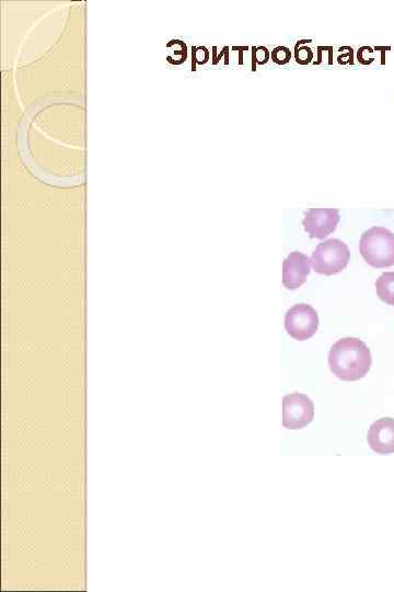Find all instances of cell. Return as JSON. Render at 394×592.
I'll list each match as a JSON object with an SVG mask.
<instances>
[{
	"label": "cell",
	"instance_id": "obj_1",
	"mask_svg": "<svg viewBox=\"0 0 394 592\" xmlns=\"http://www.w3.org/2000/svg\"><path fill=\"white\" fill-rule=\"evenodd\" d=\"M371 364L370 349L358 338H342L331 347L329 366L331 372L342 381L361 380L370 371Z\"/></svg>",
	"mask_w": 394,
	"mask_h": 592
},
{
	"label": "cell",
	"instance_id": "obj_2",
	"mask_svg": "<svg viewBox=\"0 0 394 592\" xmlns=\"http://www.w3.org/2000/svg\"><path fill=\"white\" fill-rule=\"evenodd\" d=\"M359 251L364 260L375 269L394 266V233L382 226H373L361 235Z\"/></svg>",
	"mask_w": 394,
	"mask_h": 592
},
{
	"label": "cell",
	"instance_id": "obj_3",
	"mask_svg": "<svg viewBox=\"0 0 394 592\" xmlns=\"http://www.w3.org/2000/svg\"><path fill=\"white\" fill-rule=\"evenodd\" d=\"M350 252L340 239H328L320 243L311 256L313 270L319 274L333 275L347 267Z\"/></svg>",
	"mask_w": 394,
	"mask_h": 592
},
{
	"label": "cell",
	"instance_id": "obj_4",
	"mask_svg": "<svg viewBox=\"0 0 394 592\" xmlns=\"http://www.w3.org/2000/svg\"><path fill=\"white\" fill-rule=\"evenodd\" d=\"M315 418V404L305 394L291 393L282 398V427L300 430Z\"/></svg>",
	"mask_w": 394,
	"mask_h": 592
},
{
	"label": "cell",
	"instance_id": "obj_5",
	"mask_svg": "<svg viewBox=\"0 0 394 592\" xmlns=\"http://www.w3.org/2000/svg\"><path fill=\"white\" fill-rule=\"evenodd\" d=\"M285 328L291 338L305 341L316 335L319 316L311 305L297 304L289 308L285 316Z\"/></svg>",
	"mask_w": 394,
	"mask_h": 592
},
{
	"label": "cell",
	"instance_id": "obj_6",
	"mask_svg": "<svg viewBox=\"0 0 394 592\" xmlns=\"http://www.w3.org/2000/svg\"><path fill=\"white\" fill-rule=\"evenodd\" d=\"M340 219L337 208H310L305 213L303 225L310 238L324 239L336 230Z\"/></svg>",
	"mask_w": 394,
	"mask_h": 592
},
{
	"label": "cell",
	"instance_id": "obj_7",
	"mask_svg": "<svg viewBox=\"0 0 394 592\" xmlns=\"http://www.w3.org/2000/svg\"><path fill=\"white\" fill-rule=\"evenodd\" d=\"M311 270V259L299 251L290 252L282 264V284L288 289L300 287Z\"/></svg>",
	"mask_w": 394,
	"mask_h": 592
},
{
	"label": "cell",
	"instance_id": "obj_8",
	"mask_svg": "<svg viewBox=\"0 0 394 592\" xmlns=\"http://www.w3.org/2000/svg\"><path fill=\"white\" fill-rule=\"evenodd\" d=\"M367 442L375 453H394V419L381 418L374 421L368 430Z\"/></svg>",
	"mask_w": 394,
	"mask_h": 592
},
{
	"label": "cell",
	"instance_id": "obj_9",
	"mask_svg": "<svg viewBox=\"0 0 394 592\" xmlns=\"http://www.w3.org/2000/svg\"><path fill=\"white\" fill-rule=\"evenodd\" d=\"M375 291L381 301L394 306V271L384 272L378 277L375 281Z\"/></svg>",
	"mask_w": 394,
	"mask_h": 592
},
{
	"label": "cell",
	"instance_id": "obj_10",
	"mask_svg": "<svg viewBox=\"0 0 394 592\" xmlns=\"http://www.w3.org/2000/svg\"><path fill=\"white\" fill-rule=\"evenodd\" d=\"M272 59L277 65H285L291 59L290 49L286 46H277L272 51Z\"/></svg>",
	"mask_w": 394,
	"mask_h": 592
},
{
	"label": "cell",
	"instance_id": "obj_11",
	"mask_svg": "<svg viewBox=\"0 0 394 592\" xmlns=\"http://www.w3.org/2000/svg\"><path fill=\"white\" fill-rule=\"evenodd\" d=\"M294 57H296V60H297V63H299L301 65H306V64H309L311 59L313 58V53L311 51V48L297 44L296 45Z\"/></svg>",
	"mask_w": 394,
	"mask_h": 592
},
{
	"label": "cell",
	"instance_id": "obj_12",
	"mask_svg": "<svg viewBox=\"0 0 394 592\" xmlns=\"http://www.w3.org/2000/svg\"><path fill=\"white\" fill-rule=\"evenodd\" d=\"M269 52L266 47H263V46H258L255 48V51L253 53V56L256 60L257 64H265L268 61L269 59Z\"/></svg>",
	"mask_w": 394,
	"mask_h": 592
},
{
	"label": "cell",
	"instance_id": "obj_13",
	"mask_svg": "<svg viewBox=\"0 0 394 592\" xmlns=\"http://www.w3.org/2000/svg\"><path fill=\"white\" fill-rule=\"evenodd\" d=\"M373 53L372 49L368 46H364L361 47L359 51H358V60L360 61L361 64L367 65V64H370L373 59H369L368 58V55L367 54H371Z\"/></svg>",
	"mask_w": 394,
	"mask_h": 592
},
{
	"label": "cell",
	"instance_id": "obj_14",
	"mask_svg": "<svg viewBox=\"0 0 394 592\" xmlns=\"http://www.w3.org/2000/svg\"><path fill=\"white\" fill-rule=\"evenodd\" d=\"M195 59L199 63H206L208 59V52L205 47H199L195 49Z\"/></svg>",
	"mask_w": 394,
	"mask_h": 592
},
{
	"label": "cell",
	"instance_id": "obj_15",
	"mask_svg": "<svg viewBox=\"0 0 394 592\" xmlns=\"http://www.w3.org/2000/svg\"><path fill=\"white\" fill-rule=\"evenodd\" d=\"M28 569L40 570V569H43V565H42V564H36V563L31 562V563H29V564H28Z\"/></svg>",
	"mask_w": 394,
	"mask_h": 592
},
{
	"label": "cell",
	"instance_id": "obj_16",
	"mask_svg": "<svg viewBox=\"0 0 394 592\" xmlns=\"http://www.w3.org/2000/svg\"><path fill=\"white\" fill-rule=\"evenodd\" d=\"M63 443H64V447H66V448H67V447H68V443H69V442H68V440L65 439V440L63 441Z\"/></svg>",
	"mask_w": 394,
	"mask_h": 592
}]
</instances>
